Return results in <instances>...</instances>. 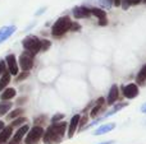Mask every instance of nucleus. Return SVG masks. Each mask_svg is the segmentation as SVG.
Segmentation results:
<instances>
[{"mask_svg":"<svg viewBox=\"0 0 146 144\" xmlns=\"http://www.w3.org/2000/svg\"><path fill=\"white\" fill-rule=\"evenodd\" d=\"M68 128V124L64 121L55 122L51 124L50 126L46 129V132L44 133V143L45 144H59L63 140L64 135H66V130Z\"/></svg>","mask_w":146,"mask_h":144,"instance_id":"nucleus-1","label":"nucleus"},{"mask_svg":"<svg viewBox=\"0 0 146 144\" xmlns=\"http://www.w3.org/2000/svg\"><path fill=\"white\" fill-rule=\"evenodd\" d=\"M73 20L69 17L64 15V17H60L55 20V23L51 27V35L54 37H62L63 35H66L67 32L71 31Z\"/></svg>","mask_w":146,"mask_h":144,"instance_id":"nucleus-2","label":"nucleus"},{"mask_svg":"<svg viewBox=\"0 0 146 144\" xmlns=\"http://www.w3.org/2000/svg\"><path fill=\"white\" fill-rule=\"evenodd\" d=\"M23 47L27 52L32 54L33 56L36 54H38L40 51H42V40H40L38 37L36 36H27V37L23 40L22 42Z\"/></svg>","mask_w":146,"mask_h":144,"instance_id":"nucleus-3","label":"nucleus"},{"mask_svg":"<svg viewBox=\"0 0 146 144\" xmlns=\"http://www.w3.org/2000/svg\"><path fill=\"white\" fill-rule=\"evenodd\" d=\"M44 133H45V130L42 129V126H38V125L33 126L32 129L28 130L25 139V144H37L41 138L44 137Z\"/></svg>","mask_w":146,"mask_h":144,"instance_id":"nucleus-4","label":"nucleus"},{"mask_svg":"<svg viewBox=\"0 0 146 144\" xmlns=\"http://www.w3.org/2000/svg\"><path fill=\"white\" fill-rule=\"evenodd\" d=\"M122 92H123V96L127 99H133L140 94V88L136 83H128L123 86Z\"/></svg>","mask_w":146,"mask_h":144,"instance_id":"nucleus-5","label":"nucleus"},{"mask_svg":"<svg viewBox=\"0 0 146 144\" xmlns=\"http://www.w3.org/2000/svg\"><path fill=\"white\" fill-rule=\"evenodd\" d=\"M19 66L23 71L31 70L33 66V55L32 54L25 51V52L19 56Z\"/></svg>","mask_w":146,"mask_h":144,"instance_id":"nucleus-6","label":"nucleus"},{"mask_svg":"<svg viewBox=\"0 0 146 144\" xmlns=\"http://www.w3.org/2000/svg\"><path fill=\"white\" fill-rule=\"evenodd\" d=\"M72 14L76 19H83V18H90L91 17V10H90V8L85 7V5H80V7L73 8Z\"/></svg>","mask_w":146,"mask_h":144,"instance_id":"nucleus-7","label":"nucleus"},{"mask_svg":"<svg viewBox=\"0 0 146 144\" xmlns=\"http://www.w3.org/2000/svg\"><path fill=\"white\" fill-rule=\"evenodd\" d=\"M119 94H121L119 93V87L117 84H113L108 92V96H106V105H109V106L115 105L119 98Z\"/></svg>","mask_w":146,"mask_h":144,"instance_id":"nucleus-8","label":"nucleus"},{"mask_svg":"<svg viewBox=\"0 0 146 144\" xmlns=\"http://www.w3.org/2000/svg\"><path fill=\"white\" fill-rule=\"evenodd\" d=\"M105 105H106V99L104 98V97H99V98L96 99L94 107L91 109V111H90V117L96 119V117L100 115V112L104 110V106H105Z\"/></svg>","mask_w":146,"mask_h":144,"instance_id":"nucleus-9","label":"nucleus"},{"mask_svg":"<svg viewBox=\"0 0 146 144\" xmlns=\"http://www.w3.org/2000/svg\"><path fill=\"white\" fill-rule=\"evenodd\" d=\"M80 120H81V115L77 114L74 115V116H72L71 121H69V125H68V138L71 139L73 138V135L76 134V132L78 130V128H80Z\"/></svg>","mask_w":146,"mask_h":144,"instance_id":"nucleus-10","label":"nucleus"},{"mask_svg":"<svg viewBox=\"0 0 146 144\" xmlns=\"http://www.w3.org/2000/svg\"><path fill=\"white\" fill-rule=\"evenodd\" d=\"M91 15H95L99 19V26H106L108 24V18H106V12L100 8H90Z\"/></svg>","mask_w":146,"mask_h":144,"instance_id":"nucleus-11","label":"nucleus"},{"mask_svg":"<svg viewBox=\"0 0 146 144\" xmlns=\"http://www.w3.org/2000/svg\"><path fill=\"white\" fill-rule=\"evenodd\" d=\"M117 126L115 122H105V124L100 125L99 128H96L95 130H94L92 134L94 135H104V134H108V133H110L111 130H114Z\"/></svg>","mask_w":146,"mask_h":144,"instance_id":"nucleus-12","label":"nucleus"},{"mask_svg":"<svg viewBox=\"0 0 146 144\" xmlns=\"http://www.w3.org/2000/svg\"><path fill=\"white\" fill-rule=\"evenodd\" d=\"M5 61H7V65H8V69H9L10 74L13 75H17L18 74V63H17V59H15V55L10 54L5 58Z\"/></svg>","mask_w":146,"mask_h":144,"instance_id":"nucleus-13","label":"nucleus"},{"mask_svg":"<svg viewBox=\"0 0 146 144\" xmlns=\"http://www.w3.org/2000/svg\"><path fill=\"white\" fill-rule=\"evenodd\" d=\"M28 130H30V128H28V125H22V126L19 128V129L15 132V134L13 135V139H12V142L13 143H17V144H19V142L22 140V138L25 137L26 134L28 133Z\"/></svg>","mask_w":146,"mask_h":144,"instance_id":"nucleus-14","label":"nucleus"},{"mask_svg":"<svg viewBox=\"0 0 146 144\" xmlns=\"http://www.w3.org/2000/svg\"><path fill=\"white\" fill-rule=\"evenodd\" d=\"M15 32V26H8V27H3L0 29V43L4 42L5 40L10 37L13 33Z\"/></svg>","mask_w":146,"mask_h":144,"instance_id":"nucleus-15","label":"nucleus"},{"mask_svg":"<svg viewBox=\"0 0 146 144\" xmlns=\"http://www.w3.org/2000/svg\"><path fill=\"white\" fill-rule=\"evenodd\" d=\"M126 106H128V102H117L115 105H113V109H111L110 111H108V114H105L103 117H104V119H108V117L115 115L117 112H119L122 109H124Z\"/></svg>","mask_w":146,"mask_h":144,"instance_id":"nucleus-16","label":"nucleus"},{"mask_svg":"<svg viewBox=\"0 0 146 144\" xmlns=\"http://www.w3.org/2000/svg\"><path fill=\"white\" fill-rule=\"evenodd\" d=\"M146 83V64L141 66V69L139 70L136 75V84L137 86H144Z\"/></svg>","mask_w":146,"mask_h":144,"instance_id":"nucleus-17","label":"nucleus"},{"mask_svg":"<svg viewBox=\"0 0 146 144\" xmlns=\"http://www.w3.org/2000/svg\"><path fill=\"white\" fill-rule=\"evenodd\" d=\"M12 126H8L4 128V129L0 132V144H4L5 142L9 140V138L12 137Z\"/></svg>","mask_w":146,"mask_h":144,"instance_id":"nucleus-18","label":"nucleus"},{"mask_svg":"<svg viewBox=\"0 0 146 144\" xmlns=\"http://www.w3.org/2000/svg\"><path fill=\"white\" fill-rule=\"evenodd\" d=\"M15 96V89L14 88H7L1 94H0V98L3 101H7V99H12Z\"/></svg>","mask_w":146,"mask_h":144,"instance_id":"nucleus-19","label":"nucleus"},{"mask_svg":"<svg viewBox=\"0 0 146 144\" xmlns=\"http://www.w3.org/2000/svg\"><path fill=\"white\" fill-rule=\"evenodd\" d=\"M9 82H10V73L5 71V73L1 75V78H0V92L9 84Z\"/></svg>","mask_w":146,"mask_h":144,"instance_id":"nucleus-20","label":"nucleus"},{"mask_svg":"<svg viewBox=\"0 0 146 144\" xmlns=\"http://www.w3.org/2000/svg\"><path fill=\"white\" fill-rule=\"evenodd\" d=\"M141 1H142V0H122L121 7H122V9H123V10H127L129 7L137 5V4H140Z\"/></svg>","mask_w":146,"mask_h":144,"instance_id":"nucleus-21","label":"nucleus"},{"mask_svg":"<svg viewBox=\"0 0 146 144\" xmlns=\"http://www.w3.org/2000/svg\"><path fill=\"white\" fill-rule=\"evenodd\" d=\"M10 109H12V103L10 102H0V116L7 115V112H9Z\"/></svg>","mask_w":146,"mask_h":144,"instance_id":"nucleus-22","label":"nucleus"},{"mask_svg":"<svg viewBox=\"0 0 146 144\" xmlns=\"http://www.w3.org/2000/svg\"><path fill=\"white\" fill-rule=\"evenodd\" d=\"M22 112H23V110H22V109H17V110H14L13 112H10V114L8 115V119H14V117L19 116V115H22Z\"/></svg>","mask_w":146,"mask_h":144,"instance_id":"nucleus-23","label":"nucleus"},{"mask_svg":"<svg viewBox=\"0 0 146 144\" xmlns=\"http://www.w3.org/2000/svg\"><path fill=\"white\" fill-rule=\"evenodd\" d=\"M64 117L63 114H56L51 117V124H55V122H60V120Z\"/></svg>","mask_w":146,"mask_h":144,"instance_id":"nucleus-24","label":"nucleus"},{"mask_svg":"<svg viewBox=\"0 0 146 144\" xmlns=\"http://www.w3.org/2000/svg\"><path fill=\"white\" fill-rule=\"evenodd\" d=\"M26 121H27V119H26V117H19V119H15L14 121H13L12 126H19V125H22L23 122H26Z\"/></svg>","mask_w":146,"mask_h":144,"instance_id":"nucleus-25","label":"nucleus"},{"mask_svg":"<svg viewBox=\"0 0 146 144\" xmlns=\"http://www.w3.org/2000/svg\"><path fill=\"white\" fill-rule=\"evenodd\" d=\"M28 75H30V71H23L22 74H19V75L17 77V82H22L23 79H26Z\"/></svg>","mask_w":146,"mask_h":144,"instance_id":"nucleus-26","label":"nucleus"},{"mask_svg":"<svg viewBox=\"0 0 146 144\" xmlns=\"http://www.w3.org/2000/svg\"><path fill=\"white\" fill-rule=\"evenodd\" d=\"M51 46V42L49 40H42V51H46Z\"/></svg>","mask_w":146,"mask_h":144,"instance_id":"nucleus-27","label":"nucleus"},{"mask_svg":"<svg viewBox=\"0 0 146 144\" xmlns=\"http://www.w3.org/2000/svg\"><path fill=\"white\" fill-rule=\"evenodd\" d=\"M87 122V116H81V120H80V130L83 129V126L86 125Z\"/></svg>","mask_w":146,"mask_h":144,"instance_id":"nucleus-28","label":"nucleus"},{"mask_svg":"<svg viewBox=\"0 0 146 144\" xmlns=\"http://www.w3.org/2000/svg\"><path fill=\"white\" fill-rule=\"evenodd\" d=\"M81 29V24L77 22H73L72 23V27H71V31L72 32H76V31H80Z\"/></svg>","mask_w":146,"mask_h":144,"instance_id":"nucleus-29","label":"nucleus"},{"mask_svg":"<svg viewBox=\"0 0 146 144\" xmlns=\"http://www.w3.org/2000/svg\"><path fill=\"white\" fill-rule=\"evenodd\" d=\"M5 71V60H0V75H3Z\"/></svg>","mask_w":146,"mask_h":144,"instance_id":"nucleus-30","label":"nucleus"},{"mask_svg":"<svg viewBox=\"0 0 146 144\" xmlns=\"http://www.w3.org/2000/svg\"><path fill=\"white\" fill-rule=\"evenodd\" d=\"M140 111H141L142 114H145V115H146V102L141 105V107H140Z\"/></svg>","mask_w":146,"mask_h":144,"instance_id":"nucleus-31","label":"nucleus"},{"mask_svg":"<svg viewBox=\"0 0 146 144\" xmlns=\"http://www.w3.org/2000/svg\"><path fill=\"white\" fill-rule=\"evenodd\" d=\"M114 142L113 140H109V142H101V143H99V144H113Z\"/></svg>","mask_w":146,"mask_h":144,"instance_id":"nucleus-32","label":"nucleus"},{"mask_svg":"<svg viewBox=\"0 0 146 144\" xmlns=\"http://www.w3.org/2000/svg\"><path fill=\"white\" fill-rule=\"evenodd\" d=\"M3 129H4V122H3V121H0V132H1Z\"/></svg>","mask_w":146,"mask_h":144,"instance_id":"nucleus-33","label":"nucleus"},{"mask_svg":"<svg viewBox=\"0 0 146 144\" xmlns=\"http://www.w3.org/2000/svg\"><path fill=\"white\" fill-rule=\"evenodd\" d=\"M144 1H145V4H146V0H144Z\"/></svg>","mask_w":146,"mask_h":144,"instance_id":"nucleus-34","label":"nucleus"}]
</instances>
